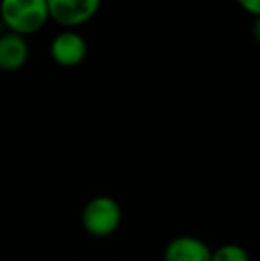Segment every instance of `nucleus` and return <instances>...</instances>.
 <instances>
[{"instance_id":"obj_1","label":"nucleus","mask_w":260,"mask_h":261,"mask_svg":"<svg viewBox=\"0 0 260 261\" xmlns=\"http://www.w3.org/2000/svg\"><path fill=\"white\" fill-rule=\"evenodd\" d=\"M0 20L7 32L23 38L34 34L50 20L46 0H0Z\"/></svg>"},{"instance_id":"obj_2","label":"nucleus","mask_w":260,"mask_h":261,"mask_svg":"<svg viewBox=\"0 0 260 261\" xmlns=\"http://www.w3.org/2000/svg\"><path fill=\"white\" fill-rule=\"evenodd\" d=\"M123 220L122 204L111 196H97L82 208L80 224L89 237L107 238L120 229Z\"/></svg>"},{"instance_id":"obj_3","label":"nucleus","mask_w":260,"mask_h":261,"mask_svg":"<svg viewBox=\"0 0 260 261\" xmlns=\"http://www.w3.org/2000/svg\"><path fill=\"white\" fill-rule=\"evenodd\" d=\"M102 0H46L49 18L66 29L89 21L100 9Z\"/></svg>"},{"instance_id":"obj_4","label":"nucleus","mask_w":260,"mask_h":261,"mask_svg":"<svg viewBox=\"0 0 260 261\" xmlns=\"http://www.w3.org/2000/svg\"><path fill=\"white\" fill-rule=\"evenodd\" d=\"M50 55L54 62L63 68H77L87 55V45L79 32L66 29L50 43Z\"/></svg>"},{"instance_id":"obj_5","label":"nucleus","mask_w":260,"mask_h":261,"mask_svg":"<svg viewBox=\"0 0 260 261\" xmlns=\"http://www.w3.org/2000/svg\"><path fill=\"white\" fill-rule=\"evenodd\" d=\"M212 249L203 240L189 234L175 237L164 247V261H210Z\"/></svg>"},{"instance_id":"obj_6","label":"nucleus","mask_w":260,"mask_h":261,"mask_svg":"<svg viewBox=\"0 0 260 261\" xmlns=\"http://www.w3.org/2000/svg\"><path fill=\"white\" fill-rule=\"evenodd\" d=\"M29 46L23 36L6 32L0 36V69L6 73H14L21 69L27 62Z\"/></svg>"},{"instance_id":"obj_7","label":"nucleus","mask_w":260,"mask_h":261,"mask_svg":"<svg viewBox=\"0 0 260 261\" xmlns=\"http://www.w3.org/2000/svg\"><path fill=\"white\" fill-rule=\"evenodd\" d=\"M210 261H251V258L243 245L225 244L210 252Z\"/></svg>"},{"instance_id":"obj_8","label":"nucleus","mask_w":260,"mask_h":261,"mask_svg":"<svg viewBox=\"0 0 260 261\" xmlns=\"http://www.w3.org/2000/svg\"><path fill=\"white\" fill-rule=\"evenodd\" d=\"M237 4H239L246 13L253 14V16H258L260 14V0H237Z\"/></svg>"}]
</instances>
